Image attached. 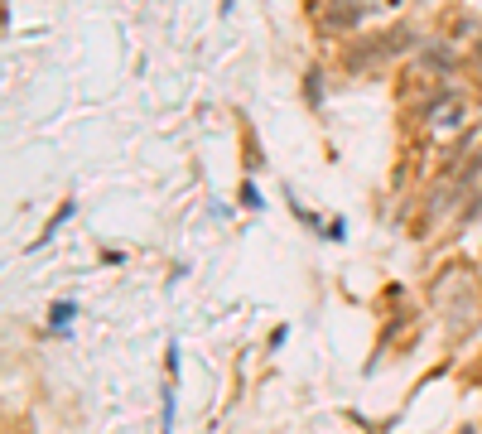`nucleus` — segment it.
<instances>
[{
	"label": "nucleus",
	"mask_w": 482,
	"mask_h": 434,
	"mask_svg": "<svg viewBox=\"0 0 482 434\" xmlns=\"http://www.w3.org/2000/svg\"><path fill=\"white\" fill-rule=\"evenodd\" d=\"M478 63H482V39H478Z\"/></svg>",
	"instance_id": "nucleus-2"
},
{
	"label": "nucleus",
	"mask_w": 482,
	"mask_h": 434,
	"mask_svg": "<svg viewBox=\"0 0 482 434\" xmlns=\"http://www.w3.org/2000/svg\"><path fill=\"white\" fill-rule=\"evenodd\" d=\"M357 15H362L357 0H333V10L323 15V25L328 29H348V25H357Z\"/></svg>",
	"instance_id": "nucleus-1"
}]
</instances>
